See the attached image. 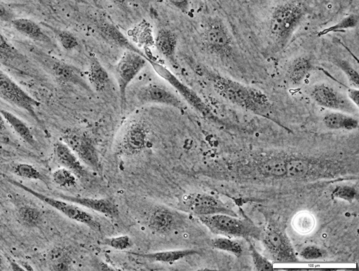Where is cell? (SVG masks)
I'll list each match as a JSON object with an SVG mask.
<instances>
[{"label":"cell","instance_id":"1","mask_svg":"<svg viewBox=\"0 0 359 271\" xmlns=\"http://www.w3.org/2000/svg\"><path fill=\"white\" fill-rule=\"evenodd\" d=\"M205 74L216 93L223 99L245 110L276 122L273 116L271 102L261 90L215 71H207Z\"/></svg>","mask_w":359,"mask_h":271},{"label":"cell","instance_id":"2","mask_svg":"<svg viewBox=\"0 0 359 271\" xmlns=\"http://www.w3.org/2000/svg\"><path fill=\"white\" fill-rule=\"evenodd\" d=\"M304 6L297 1H288L276 6L271 13L269 29L271 38L279 48L287 45L304 16Z\"/></svg>","mask_w":359,"mask_h":271},{"label":"cell","instance_id":"3","mask_svg":"<svg viewBox=\"0 0 359 271\" xmlns=\"http://www.w3.org/2000/svg\"><path fill=\"white\" fill-rule=\"evenodd\" d=\"M210 231L217 235L259 239L260 229L252 221L235 216L217 214L197 216Z\"/></svg>","mask_w":359,"mask_h":271},{"label":"cell","instance_id":"4","mask_svg":"<svg viewBox=\"0 0 359 271\" xmlns=\"http://www.w3.org/2000/svg\"><path fill=\"white\" fill-rule=\"evenodd\" d=\"M6 179L14 186L28 193L67 218L84 224L93 230H100V223L93 216L83 209L81 206L57 197H53L43 194L13 179L6 178Z\"/></svg>","mask_w":359,"mask_h":271},{"label":"cell","instance_id":"5","mask_svg":"<svg viewBox=\"0 0 359 271\" xmlns=\"http://www.w3.org/2000/svg\"><path fill=\"white\" fill-rule=\"evenodd\" d=\"M0 98L25 111L48 135L46 126L36 111L40 102L31 97L18 84L0 69Z\"/></svg>","mask_w":359,"mask_h":271},{"label":"cell","instance_id":"6","mask_svg":"<svg viewBox=\"0 0 359 271\" xmlns=\"http://www.w3.org/2000/svg\"><path fill=\"white\" fill-rule=\"evenodd\" d=\"M147 56L148 63L156 73L167 81L193 109L203 117L215 120V116L210 107L203 101L197 93L188 85L182 83L170 69L162 64Z\"/></svg>","mask_w":359,"mask_h":271},{"label":"cell","instance_id":"7","mask_svg":"<svg viewBox=\"0 0 359 271\" xmlns=\"http://www.w3.org/2000/svg\"><path fill=\"white\" fill-rule=\"evenodd\" d=\"M76 155L83 164L95 171L101 169L98 151L93 139L83 131L77 129L66 130L62 140Z\"/></svg>","mask_w":359,"mask_h":271},{"label":"cell","instance_id":"8","mask_svg":"<svg viewBox=\"0 0 359 271\" xmlns=\"http://www.w3.org/2000/svg\"><path fill=\"white\" fill-rule=\"evenodd\" d=\"M148 64L144 53L126 50L115 67V75L122 106L126 101V90L129 84Z\"/></svg>","mask_w":359,"mask_h":271},{"label":"cell","instance_id":"9","mask_svg":"<svg viewBox=\"0 0 359 271\" xmlns=\"http://www.w3.org/2000/svg\"><path fill=\"white\" fill-rule=\"evenodd\" d=\"M203 41L207 49L218 56H227L231 51V35L224 22L218 18L207 20L203 32Z\"/></svg>","mask_w":359,"mask_h":271},{"label":"cell","instance_id":"10","mask_svg":"<svg viewBox=\"0 0 359 271\" xmlns=\"http://www.w3.org/2000/svg\"><path fill=\"white\" fill-rule=\"evenodd\" d=\"M35 56L41 60L42 64L60 82L74 84L87 90H91L88 81L77 67L39 52H36Z\"/></svg>","mask_w":359,"mask_h":271},{"label":"cell","instance_id":"11","mask_svg":"<svg viewBox=\"0 0 359 271\" xmlns=\"http://www.w3.org/2000/svg\"><path fill=\"white\" fill-rule=\"evenodd\" d=\"M185 209L198 216L227 214L237 216V214L217 197L205 193H194L185 197L182 201Z\"/></svg>","mask_w":359,"mask_h":271},{"label":"cell","instance_id":"12","mask_svg":"<svg viewBox=\"0 0 359 271\" xmlns=\"http://www.w3.org/2000/svg\"><path fill=\"white\" fill-rule=\"evenodd\" d=\"M311 98L319 106L335 111L346 113L358 109L344 95L325 84L313 86L310 92Z\"/></svg>","mask_w":359,"mask_h":271},{"label":"cell","instance_id":"13","mask_svg":"<svg viewBox=\"0 0 359 271\" xmlns=\"http://www.w3.org/2000/svg\"><path fill=\"white\" fill-rule=\"evenodd\" d=\"M137 101L142 104H157L183 110L184 105L179 97L167 86L152 83L142 86L137 92Z\"/></svg>","mask_w":359,"mask_h":271},{"label":"cell","instance_id":"14","mask_svg":"<svg viewBox=\"0 0 359 271\" xmlns=\"http://www.w3.org/2000/svg\"><path fill=\"white\" fill-rule=\"evenodd\" d=\"M262 243L271 258L278 262L298 260L292 243L287 235L277 230H271L262 238Z\"/></svg>","mask_w":359,"mask_h":271},{"label":"cell","instance_id":"15","mask_svg":"<svg viewBox=\"0 0 359 271\" xmlns=\"http://www.w3.org/2000/svg\"><path fill=\"white\" fill-rule=\"evenodd\" d=\"M56 197L75 203L81 207L90 209L111 218H118L119 209L110 198H93L88 197L69 195L57 193Z\"/></svg>","mask_w":359,"mask_h":271},{"label":"cell","instance_id":"16","mask_svg":"<svg viewBox=\"0 0 359 271\" xmlns=\"http://www.w3.org/2000/svg\"><path fill=\"white\" fill-rule=\"evenodd\" d=\"M53 155L56 161L63 167L72 171L77 178L87 179L89 173L82 162L62 141H57L53 144Z\"/></svg>","mask_w":359,"mask_h":271},{"label":"cell","instance_id":"17","mask_svg":"<svg viewBox=\"0 0 359 271\" xmlns=\"http://www.w3.org/2000/svg\"><path fill=\"white\" fill-rule=\"evenodd\" d=\"M147 129L142 123H133L126 130L121 143V150L127 154L143 151L147 144Z\"/></svg>","mask_w":359,"mask_h":271},{"label":"cell","instance_id":"18","mask_svg":"<svg viewBox=\"0 0 359 271\" xmlns=\"http://www.w3.org/2000/svg\"><path fill=\"white\" fill-rule=\"evenodd\" d=\"M180 218L176 212L165 207H158L150 215L148 225L156 233L165 234L176 228Z\"/></svg>","mask_w":359,"mask_h":271},{"label":"cell","instance_id":"19","mask_svg":"<svg viewBox=\"0 0 359 271\" xmlns=\"http://www.w3.org/2000/svg\"><path fill=\"white\" fill-rule=\"evenodd\" d=\"M154 45L158 52L174 66H177L176 50L177 36L172 31L161 29L154 38Z\"/></svg>","mask_w":359,"mask_h":271},{"label":"cell","instance_id":"20","mask_svg":"<svg viewBox=\"0 0 359 271\" xmlns=\"http://www.w3.org/2000/svg\"><path fill=\"white\" fill-rule=\"evenodd\" d=\"M11 24L17 32L32 41L46 46L53 45L50 38L43 32L39 25L34 20L25 18H15L11 22Z\"/></svg>","mask_w":359,"mask_h":271},{"label":"cell","instance_id":"21","mask_svg":"<svg viewBox=\"0 0 359 271\" xmlns=\"http://www.w3.org/2000/svg\"><path fill=\"white\" fill-rule=\"evenodd\" d=\"M140 258L148 260L151 262H158L164 263H173L186 257L194 255L198 253L194 249H184L156 251L147 253H139L136 252H129Z\"/></svg>","mask_w":359,"mask_h":271},{"label":"cell","instance_id":"22","mask_svg":"<svg viewBox=\"0 0 359 271\" xmlns=\"http://www.w3.org/2000/svg\"><path fill=\"white\" fill-rule=\"evenodd\" d=\"M0 113L5 119L6 123L11 126L25 142L34 148H38V142L25 122L7 110L0 109Z\"/></svg>","mask_w":359,"mask_h":271},{"label":"cell","instance_id":"23","mask_svg":"<svg viewBox=\"0 0 359 271\" xmlns=\"http://www.w3.org/2000/svg\"><path fill=\"white\" fill-rule=\"evenodd\" d=\"M0 60L5 64L20 69L27 63V60L12 46L6 37L0 32Z\"/></svg>","mask_w":359,"mask_h":271},{"label":"cell","instance_id":"24","mask_svg":"<svg viewBox=\"0 0 359 271\" xmlns=\"http://www.w3.org/2000/svg\"><path fill=\"white\" fill-rule=\"evenodd\" d=\"M109 74L96 57H91L87 74V81L95 91H103L109 82Z\"/></svg>","mask_w":359,"mask_h":271},{"label":"cell","instance_id":"25","mask_svg":"<svg viewBox=\"0 0 359 271\" xmlns=\"http://www.w3.org/2000/svg\"><path fill=\"white\" fill-rule=\"evenodd\" d=\"M326 127L330 130H353L358 127V120L348 113L333 111L326 114L323 119Z\"/></svg>","mask_w":359,"mask_h":271},{"label":"cell","instance_id":"26","mask_svg":"<svg viewBox=\"0 0 359 271\" xmlns=\"http://www.w3.org/2000/svg\"><path fill=\"white\" fill-rule=\"evenodd\" d=\"M312 69V64L309 58L299 56L294 58L289 64L286 76L290 83L299 85Z\"/></svg>","mask_w":359,"mask_h":271},{"label":"cell","instance_id":"27","mask_svg":"<svg viewBox=\"0 0 359 271\" xmlns=\"http://www.w3.org/2000/svg\"><path fill=\"white\" fill-rule=\"evenodd\" d=\"M98 29L101 35L114 44L123 48L126 50L144 53L134 46L116 26L109 23H103L99 26Z\"/></svg>","mask_w":359,"mask_h":271},{"label":"cell","instance_id":"28","mask_svg":"<svg viewBox=\"0 0 359 271\" xmlns=\"http://www.w3.org/2000/svg\"><path fill=\"white\" fill-rule=\"evenodd\" d=\"M12 172L14 174L22 179L39 181L47 186L49 183V179L46 175L39 171L34 166L28 163L20 162L14 165L12 167Z\"/></svg>","mask_w":359,"mask_h":271},{"label":"cell","instance_id":"29","mask_svg":"<svg viewBox=\"0 0 359 271\" xmlns=\"http://www.w3.org/2000/svg\"><path fill=\"white\" fill-rule=\"evenodd\" d=\"M358 23V16L357 14H350L334 25L323 29L318 33V36H325L330 33L343 32L355 28Z\"/></svg>","mask_w":359,"mask_h":271},{"label":"cell","instance_id":"30","mask_svg":"<svg viewBox=\"0 0 359 271\" xmlns=\"http://www.w3.org/2000/svg\"><path fill=\"white\" fill-rule=\"evenodd\" d=\"M41 211L32 206H22L18 211L19 222L26 227L37 225L41 219Z\"/></svg>","mask_w":359,"mask_h":271},{"label":"cell","instance_id":"31","mask_svg":"<svg viewBox=\"0 0 359 271\" xmlns=\"http://www.w3.org/2000/svg\"><path fill=\"white\" fill-rule=\"evenodd\" d=\"M285 175L292 179H300L308 173L310 164L305 160L294 158L285 161Z\"/></svg>","mask_w":359,"mask_h":271},{"label":"cell","instance_id":"32","mask_svg":"<svg viewBox=\"0 0 359 271\" xmlns=\"http://www.w3.org/2000/svg\"><path fill=\"white\" fill-rule=\"evenodd\" d=\"M52 180L58 186L62 188H72L77 183L76 176L63 167L55 169L52 173Z\"/></svg>","mask_w":359,"mask_h":271},{"label":"cell","instance_id":"33","mask_svg":"<svg viewBox=\"0 0 359 271\" xmlns=\"http://www.w3.org/2000/svg\"><path fill=\"white\" fill-rule=\"evenodd\" d=\"M261 169L268 176H283L286 173L285 161L279 158L270 159L263 163Z\"/></svg>","mask_w":359,"mask_h":271},{"label":"cell","instance_id":"34","mask_svg":"<svg viewBox=\"0 0 359 271\" xmlns=\"http://www.w3.org/2000/svg\"><path fill=\"white\" fill-rule=\"evenodd\" d=\"M211 244L215 249L227 251L237 256L243 252L242 246L238 242L226 237L215 238L212 240Z\"/></svg>","mask_w":359,"mask_h":271},{"label":"cell","instance_id":"35","mask_svg":"<svg viewBox=\"0 0 359 271\" xmlns=\"http://www.w3.org/2000/svg\"><path fill=\"white\" fill-rule=\"evenodd\" d=\"M334 63L341 69L353 88H358L359 75L358 71L347 61L337 59Z\"/></svg>","mask_w":359,"mask_h":271},{"label":"cell","instance_id":"36","mask_svg":"<svg viewBox=\"0 0 359 271\" xmlns=\"http://www.w3.org/2000/svg\"><path fill=\"white\" fill-rule=\"evenodd\" d=\"M55 36L62 46L67 50H72L78 46L76 37L70 32L62 29H53Z\"/></svg>","mask_w":359,"mask_h":271},{"label":"cell","instance_id":"37","mask_svg":"<svg viewBox=\"0 0 359 271\" xmlns=\"http://www.w3.org/2000/svg\"><path fill=\"white\" fill-rule=\"evenodd\" d=\"M102 243L114 249L125 251L133 246V241L128 235H123L116 237L104 238Z\"/></svg>","mask_w":359,"mask_h":271},{"label":"cell","instance_id":"38","mask_svg":"<svg viewBox=\"0 0 359 271\" xmlns=\"http://www.w3.org/2000/svg\"><path fill=\"white\" fill-rule=\"evenodd\" d=\"M250 251L255 267L257 270L271 271L273 270V264L258 253L252 244L250 245Z\"/></svg>","mask_w":359,"mask_h":271},{"label":"cell","instance_id":"39","mask_svg":"<svg viewBox=\"0 0 359 271\" xmlns=\"http://www.w3.org/2000/svg\"><path fill=\"white\" fill-rule=\"evenodd\" d=\"M332 196V197L352 202L357 197V191L351 186H339L333 190Z\"/></svg>","mask_w":359,"mask_h":271},{"label":"cell","instance_id":"40","mask_svg":"<svg viewBox=\"0 0 359 271\" xmlns=\"http://www.w3.org/2000/svg\"><path fill=\"white\" fill-rule=\"evenodd\" d=\"M301 256L306 260L318 259L323 256V251L316 246H309L302 251Z\"/></svg>","mask_w":359,"mask_h":271},{"label":"cell","instance_id":"41","mask_svg":"<svg viewBox=\"0 0 359 271\" xmlns=\"http://www.w3.org/2000/svg\"><path fill=\"white\" fill-rule=\"evenodd\" d=\"M14 18L13 12L6 6L0 3V20L11 22Z\"/></svg>","mask_w":359,"mask_h":271},{"label":"cell","instance_id":"42","mask_svg":"<svg viewBox=\"0 0 359 271\" xmlns=\"http://www.w3.org/2000/svg\"><path fill=\"white\" fill-rule=\"evenodd\" d=\"M6 122L0 113V141L7 144L10 141L9 132L6 126Z\"/></svg>","mask_w":359,"mask_h":271},{"label":"cell","instance_id":"43","mask_svg":"<svg viewBox=\"0 0 359 271\" xmlns=\"http://www.w3.org/2000/svg\"><path fill=\"white\" fill-rule=\"evenodd\" d=\"M172 6L184 13H187L189 10V0H167Z\"/></svg>","mask_w":359,"mask_h":271},{"label":"cell","instance_id":"44","mask_svg":"<svg viewBox=\"0 0 359 271\" xmlns=\"http://www.w3.org/2000/svg\"><path fill=\"white\" fill-rule=\"evenodd\" d=\"M347 98L349 101L358 109L359 105V90L356 88H349L347 90Z\"/></svg>","mask_w":359,"mask_h":271},{"label":"cell","instance_id":"45","mask_svg":"<svg viewBox=\"0 0 359 271\" xmlns=\"http://www.w3.org/2000/svg\"><path fill=\"white\" fill-rule=\"evenodd\" d=\"M8 260L10 262V264L11 265V268L13 270H23V267L20 266L18 264L13 261L12 260L8 258Z\"/></svg>","mask_w":359,"mask_h":271},{"label":"cell","instance_id":"46","mask_svg":"<svg viewBox=\"0 0 359 271\" xmlns=\"http://www.w3.org/2000/svg\"><path fill=\"white\" fill-rule=\"evenodd\" d=\"M4 267V258L1 255V253H0V270H2Z\"/></svg>","mask_w":359,"mask_h":271},{"label":"cell","instance_id":"47","mask_svg":"<svg viewBox=\"0 0 359 271\" xmlns=\"http://www.w3.org/2000/svg\"><path fill=\"white\" fill-rule=\"evenodd\" d=\"M116 1L119 2V3H126V2H128L130 0H116Z\"/></svg>","mask_w":359,"mask_h":271},{"label":"cell","instance_id":"48","mask_svg":"<svg viewBox=\"0 0 359 271\" xmlns=\"http://www.w3.org/2000/svg\"><path fill=\"white\" fill-rule=\"evenodd\" d=\"M8 153V152H5V151L4 149H2L1 148H0V155H3L4 153Z\"/></svg>","mask_w":359,"mask_h":271},{"label":"cell","instance_id":"49","mask_svg":"<svg viewBox=\"0 0 359 271\" xmlns=\"http://www.w3.org/2000/svg\"><path fill=\"white\" fill-rule=\"evenodd\" d=\"M203 1H205V0H203Z\"/></svg>","mask_w":359,"mask_h":271}]
</instances>
